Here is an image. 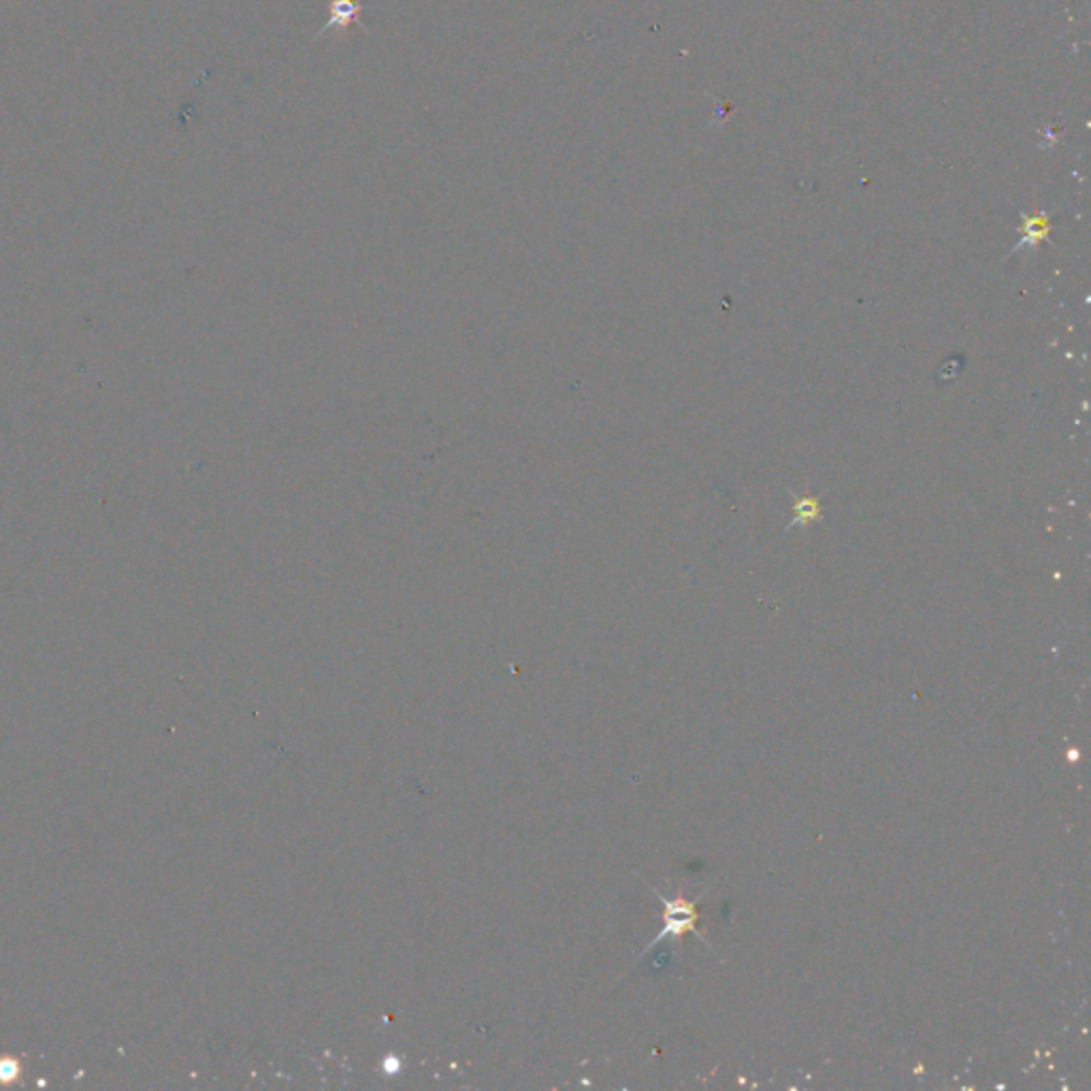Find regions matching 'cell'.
<instances>
[{
	"label": "cell",
	"mask_w": 1091,
	"mask_h": 1091,
	"mask_svg": "<svg viewBox=\"0 0 1091 1091\" xmlns=\"http://www.w3.org/2000/svg\"><path fill=\"white\" fill-rule=\"evenodd\" d=\"M22 1077V1061L15 1057H0V1083H13Z\"/></svg>",
	"instance_id": "obj_2"
},
{
	"label": "cell",
	"mask_w": 1091,
	"mask_h": 1091,
	"mask_svg": "<svg viewBox=\"0 0 1091 1091\" xmlns=\"http://www.w3.org/2000/svg\"><path fill=\"white\" fill-rule=\"evenodd\" d=\"M360 13H363V0H329V20L318 31V35H313L312 41L322 39L326 33L337 28H348L352 24H358L369 35V28L360 20Z\"/></svg>",
	"instance_id": "obj_1"
},
{
	"label": "cell",
	"mask_w": 1091,
	"mask_h": 1091,
	"mask_svg": "<svg viewBox=\"0 0 1091 1091\" xmlns=\"http://www.w3.org/2000/svg\"><path fill=\"white\" fill-rule=\"evenodd\" d=\"M1047 220L1045 218H1036L1034 222H1030V231L1025 233V243H1036L1038 239H1043L1047 234Z\"/></svg>",
	"instance_id": "obj_3"
}]
</instances>
